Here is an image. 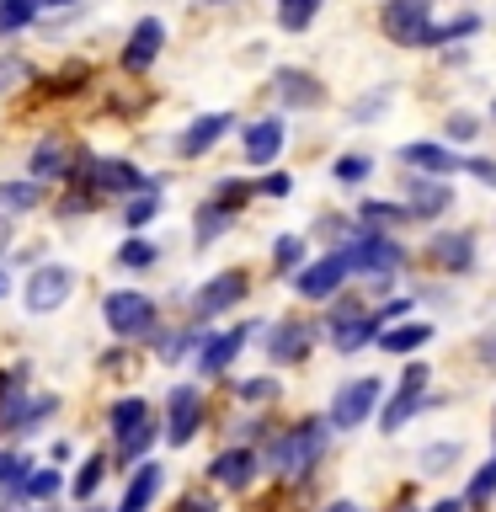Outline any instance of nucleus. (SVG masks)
I'll use <instances>...</instances> for the list:
<instances>
[{
	"label": "nucleus",
	"instance_id": "1",
	"mask_svg": "<svg viewBox=\"0 0 496 512\" xmlns=\"http://www.w3.org/2000/svg\"><path fill=\"white\" fill-rule=\"evenodd\" d=\"M326 443H331V427L315 422V416L299 427H283L278 438L267 443V470L278 480H304L320 459H326Z\"/></svg>",
	"mask_w": 496,
	"mask_h": 512
},
{
	"label": "nucleus",
	"instance_id": "2",
	"mask_svg": "<svg viewBox=\"0 0 496 512\" xmlns=\"http://www.w3.org/2000/svg\"><path fill=\"white\" fill-rule=\"evenodd\" d=\"M107 427H112V438H118V459L128 464H144V448L155 443V411H150V400L144 395H123V400H112V411H107Z\"/></svg>",
	"mask_w": 496,
	"mask_h": 512
},
{
	"label": "nucleus",
	"instance_id": "3",
	"mask_svg": "<svg viewBox=\"0 0 496 512\" xmlns=\"http://www.w3.org/2000/svg\"><path fill=\"white\" fill-rule=\"evenodd\" d=\"M379 411H384V379L363 374V379H347L342 390L331 395V406H326V427L352 432V427H368V416H379Z\"/></svg>",
	"mask_w": 496,
	"mask_h": 512
},
{
	"label": "nucleus",
	"instance_id": "4",
	"mask_svg": "<svg viewBox=\"0 0 496 512\" xmlns=\"http://www.w3.org/2000/svg\"><path fill=\"white\" fill-rule=\"evenodd\" d=\"M336 251H347L352 272H363V278H374V283H384L390 272H400V262H406L400 240H390V235H374V230H352V235H347Z\"/></svg>",
	"mask_w": 496,
	"mask_h": 512
},
{
	"label": "nucleus",
	"instance_id": "5",
	"mask_svg": "<svg viewBox=\"0 0 496 512\" xmlns=\"http://www.w3.org/2000/svg\"><path fill=\"white\" fill-rule=\"evenodd\" d=\"M379 27L395 48H427L432 32V0H384Z\"/></svg>",
	"mask_w": 496,
	"mask_h": 512
},
{
	"label": "nucleus",
	"instance_id": "6",
	"mask_svg": "<svg viewBox=\"0 0 496 512\" xmlns=\"http://www.w3.org/2000/svg\"><path fill=\"white\" fill-rule=\"evenodd\" d=\"M102 320L112 336H144L155 331V299L139 294V288H112L102 299Z\"/></svg>",
	"mask_w": 496,
	"mask_h": 512
},
{
	"label": "nucleus",
	"instance_id": "7",
	"mask_svg": "<svg viewBox=\"0 0 496 512\" xmlns=\"http://www.w3.org/2000/svg\"><path fill=\"white\" fill-rule=\"evenodd\" d=\"M70 294H75V272H70V267H59V262L32 267V272H27V283H22V304H27L32 315H54Z\"/></svg>",
	"mask_w": 496,
	"mask_h": 512
},
{
	"label": "nucleus",
	"instance_id": "8",
	"mask_svg": "<svg viewBox=\"0 0 496 512\" xmlns=\"http://www.w3.org/2000/svg\"><path fill=\"white\" fill-rule=\"evenodd\" d=\"M246 288H251L246 267H224V272H214V278L198 288V299H192V320H198V326H208L214 315L235 310V304L246 299Z\"/></svg>",
	"mask_w": 496,
	"mask_h": 512
},
{
	"label": "nucleus",
	"instance_id": "9",
	"mask_svg": "<svg viewBox=\"0 0 496 512\" xmlns=\"http://www.w3.org/2000/svg\"><path fill=\"white\" fill-rule=\"evenodd\" d=\"M427 379H432V374H427V363H411V368H406L400 390L384 400V411H379V432H400L416 411L427 406Z\"/></svg>",
	"mask_w": 496,
	"mask_h": 512
},
{
	"label": "nucleus",
	"instance_id": "10",
	"mask_svg": "<svg viewBox=\"0 0 496 512\" xmlns=\"http://www.w3.org/2000/svg\"><path fill=\"white\" fill-rule=\"evenodd\" d=\"M198 422H203V390L198 384H171V395H166V443L187 448L192 438H198Z\"/></svg>",
	"mask_w": 496,
	"mask_h": 512
},
{
	"label": "nucleus",
	"instance_id": "11",
	"mask_svg": "<svg viewBox=\"0 0 496 512\" xmlns=\"http://www.w3.org/2000/svg\"><path fill=\"white\" fill-rule=\"evenodd\" d=\"M54 411H59V395H27L22 384H16L11 395H0V438H6V432H32Z\"/></svg>",
	"mask_w": 496,
	"mask_h": 512
},
{
	"label": "nucleus",
	"instance_id": "12",
	"mask_svg": "<svg viewBox=\"0 0 496 512\" xmlns=\"http://www.w3.org/2000/svg\"><path fill=\"white\" fill-rule=\"evenodd\" d=\"M347 278H352L347 251H326V256H315V262L299 272L294 288H299V299H336V288H342Z\"/></svg>",
	"mask_w": 496,
	"mask_h": 512
},
{
	"label": "nucleus",
	"instance_id": "13",
	"mask_svg": "<svg viewBox=\"0 0 496 512\" xmlns=\"http://www.w3.org/2000/svg\"><path fill=\"white\" fill-rule=\"evenodd\" d=\"M395 155L411 176H432V182H448L454 171H464V160L448 150V144H432V139H411V144H400Z\"/></svg>",
	"mask_w": 496,
	"mask_h": 512
},
{
	"label": "nucleus",
	"instance_id": "14",
	"mask_svg": "<svg viewBox=\"0 0 496 512\" xmlns=\"http://www.w3.org/2000/svg\"><path fill=\"white\" fill-rule=\"evenodd\" d=\"M283 144H288V123L283 118H256L240 128V155H246V166H272V160L283 155Z\"/></svg>",
	"mask_w": 496,
	"mask_h": 512
},
{
	"label": "nucleus",
	"instance_id": "15",
	"mask_svg": "<svg viewBox=\"0 0 496 512\" xmlns=\"http://www.w3.org/2000/svg\"><path fill=\"white\" fill-rule=\"evenodd\" d=\"M160 48H166V22H160V16H139L134 32H128V48H123V70L144 75L160 59Z\"/></svg>",
	"mask_w": 496,
	"mask_h": 512
},
{
	"label": "nucleus",
	"instance_id": "16",
	"mask_svg": "<svg viewBox=\"0 0 496 512\" xmlns=\"http://www.w3.org/2000/svg\"><path fill=\"white\" fill-rule=\"evenodd\" d=\"M368 342L379 347V310H358V315L336 310V315H331V347L342 352V358H352V352H363Z\"/></svg>",
	"mask_w": 496,
	"mask_h": 512
},
{
	"label": "nucleus",
	"instance_id": "17",
	"mask_svg": "<svg viewBox=\"0 0 496 512\" xmlns=\"http://www.w3.org/2000/svg\"><path fill=\"white\" fill-rule=\"evenodd\" d=\"M272 96L283 102V112H288V107H294V112H310V107L326 102V86H320L310 70H294V64H283V70L272 75Z\"/></svg>",
	"mask_w": 496,
	"mask_h": 512
},
{
	"label": "nucleus",
	"instance_id": "18",
	"mask_svg": "<svg viewBox=\"0 0 496 512\" xmlns=\"http://www.w3.org/2000/svg\"><path fill=\"white\" fill-rule=\"evenodd\" d=\"M251 331L256 326H235V331H219V336H208V342L192 352V358H198V374L203 379H214V374H224V368H230L235 358H240V347L251 342Z\"/></svg>",
	"mask_w": 496,
	"mask_h": 512
},
{
	"label": "nucleus",
	"instance_id": "19",
	"mask_svg": "<svg viewBox=\"0 0 496 512\" xmlns=\"http://www.w3.org/2000/svg\"><path fill=\"white\" fill-rule=\"evenodd\" d=\"M230 128H235L230 112H203V118H192L182 134H176V155H187V160L192 155H208L224 134H230Z\"/></svg>",
	"mask_w": 496,
	"mask_h": 512
},
{
	"label": "nucleus",
	"instance_id": "20",
	"mask_svg": "<svg viewBox=\"0 0 496 512\" xmlns=\"http://www.w3.org/2000/svg\"><path fill=\"white\" fill-rule=\"evenodd\" d=\"M160 486H166V464H160V459L134 464V475H128V486H123L118 512H150L155 496H160Z\"/></svg>",
	"mask_w": 496,
	"mask_h": 512
},
{
	"label": "nucleus",
	"instance_id": "21",
	"mask_svg": "<svg viewBox=\"0 0 496 512\" xmlns=\"http://www.w3.org/2000/svg\"><path fill=\"white\" fill-rule=\"evenodd\" d=\"M454 208V192H448V182H432V176H411L406 171V214L411 219H438Z\"/></svg>",
	"mask_w": 496,
	"mask_h": 512
},
{
	"label": "nucleus",
	"instance_id": "22",
	"mask_svg": "<svg viewBox=\"0 0 496 512\" xmlns=\"http://www.w3.org/2000/svg\"><path fill=\"white\" fill-rule=\"evenodd\" d=\"M256 470H262V454H256V448H224V454L208 464L214 486H224V491H246L256 480Z\"/></svg>",
	"mask_w": 496,
	"mask_h": 512
},
{
	"label": "nucleus",
	"instance_id": "23",
	"mask_svg": "<svg viewBox=\"0 0 496 512\" xmlns=\"http://www.w3.org/2000/svg\"><path fill=\"white\" fill-rule=\"evenodd\" d=\"M427 256H432V267H443V272H470L475 267V235L470 230H443V235L427 240Z\"/></svg>",
	"mask_w": 496,
	"mask_h": 512
},
{
	"label": "nucleus",
	"instance_id": "24",
	"mask_svg": "<svg viewBox=\"0 0 496 512\" xmlns=\"http://www.w3.org/2000/svg\"><path fill=\"white\" fill-rule=\"evenodd\" d=\"M267 336H272V342H267V358H272V363H299L304 352H310V336H315V331L304 326V320H278Z\"/></svg>",
	"mask_w": 496,
	"mask_h": 512
},
{
	"label": "nucleus",
	"instance_id": "25",
	"mask_svg": "<svg viewBox=\"0 0 496 512\" xmlns=\"http://www.w3.org/2000/svg\"><path fill=\"white\" fill-rule=\"evenodd\" d=\"M96 187L102 192H134V198L139 192H155V182L134 166V160H96Z\"/></svg>",
	"mask_w": 496,
	"mask_h": 512
},
{
	"label": "nucleus",
	"instance_id": "26",
	"mask_svg": "<svg viewBox=\"0 0 496 512\" xmlns=\"http://www.w3.org/2000/svg\"><path fill=\"white\" fill-rule=\"evenodd\" d=\"M27 171H32V182H48V176H70V144H64L59 134H43L38 150H32V160H27Z\"/></svg>",
	"mask_w": 496,
	"mask_h": 512
},
{
	"label": "nucleus",
	"instance_id": "27",
	"mask_svg": "<svg viewBox=\"0 0 496 512\" xmlns=\"http://www.w3.org/2000/svg\"><path fill=\"white\" fill-rule=\"evenodd\" d=\"M230 224H235V208H224V203H214V198H208L203 208H198V219H192V246H214V240L224 235V230H230Z\"/></svg>",
	"mask_w": 496,
	"mask_h": 512
},
{
	"label": "nucleus",
	"instance_id": "28",
	"mask_svg": "<svg viewBox=\"0 0 496 512\" xmlns=\"http://www.w3.org/2000/svg\"><path fill=\"white\" fill-rule=\"evenodd\" d=\"M427 342H432V326H427V320H411V326L379 331V347H384V352H395V358H411V352H422Z\"/></svg>",
	"mask_w": 496,
	"mask_h": 512
},
{
	"label": "nucleus",
	"instance_id": "29",
	"mask_svg": "<svg viewBox=\"0 0 496 512\" xmlns=\"http://www.w3.org/2000/svg\"><path fill=\"white\" fill-rule=\"evenodd\" d=\"M64 491V475L54 470V464H32V475L16 486L11 502H48V496H59Z\"/></svg>",
	"mask_w": 496,
	"mask_h": 512
},
{
	"label": "nucleus",
	"instance_id": "30",
	"mask_svg": "<svg viewBox=\"0 0 496 512\" xmlns=\"http://www.w3.org/2000/svg\"><path fill=\"white\" fill-rule=\"evenodd\" d=\"M43 203V182H32V176H22V182H0V214H32V208Z\"/></svg>",
	"mask_w": 496,
	"mask_h": 512
},
{
	"label": "nucleus",
	"instance_id": "31",
	"mask_svg": "<svg viewBox=\"0 0 496 512\" xmlns=\"http://www.w3.org/2000/svg\"><path fill=\"white\" fill-rule=\"evenodd\" d=\"M411 214H406V203H379V198H368L363 208H358V230H374V235H384L390 224H406Z\"/></svg>",
	"mask_w": 496,
	"mask_h": 512
},
{
	"label": "nucleus",
	"instance_id": "32",
	"mask_svg": "<svg viewBox=\"0 0 496 512\" xmlns=\"http://www.w3.org/2000/svg\"><path fill=\"white\" fill-rule=\"evenodd\" d=\"M112 262H118L123 272H150V267L160 262V246H155V240H144V235H128Z\"/></svg>",
	"mask_w": 496,
	"mask_h": 512
},
{
	"label": "nucleus",
	"instance_id": "33",
	"mask_svg": "<svg viewBox=\"0 0 496 512\" xmlns=\"http://www.w3.org/2000/svg\"><path fill=\"white\" fill-rule=\"evenodd\" d=\"M491 502H496V454L480 464V470L470 475V486H464V507H470V512L491 507Z\"/></svg>",
	"mask_w": 496,
	"mask_h": 512
},
{
	"label": "nucleus",
	"instance_id": "34",
	"mask_svg": "<svg viewBox=\"0 0 496 512\" xmlns=\"http://www.w3.org/2000/svg\"><path fill=\"white\" fill-rule=\"evenodd\" d=\"M272 272L299 278V272H304V235H278V240H272Z\"/></svg>",
	"mask_w": 496,
	"mask_h": 512
},
{
	"label": "nucleus",
	"instance_id": "35",
	"mask_svg": "<svg viewBox=\"0 0 496 512\" xmlns=\"http://www.w3.org/2000/svg\"><path fill=\"white\" fill-rule=\"evenodd\" d=\"M107 480V454H91L86 464H80V475L70 480V491H75V502H91L96 486Z\"/></svg>",
	"mask_w": 496,
	"mask_h": 512
},
{
	"label": "nucleus",
	"instance_id": "36",
	"mask_svg": "<svg viewBox=\"0 0 496 512\" xmlns=\"http://www.w3.org/2000/svg\"><path fill=\"white\" fill-rule=\"evenodd\" d=\"M331 176L342 187H358V182H368L374 176V155H336L331 160Z\"/></svg>",
	"mask_w": 496,
	"mask_h": 512
},
{
	"label": "nucleus",
	"instance_id": "37",
	"mask_svg": "<svg viewBox=\"0 0 496 512\" xmlns=\"http://www.w3.org/2000/svg\"><path fill=\"white\" fill-rule=\"evenodd\" d=\"M470 32H480V16H475V11L454 16V22H432V32H427V48H438V43H454V38H470Z\"/></svg>",
	"mask_w": 496,
	"mask_h": 512
},
{
	"label": "nucleus",
	"instance_id": "38",
	"mask_svg": "<svg viewBox=\"0 0 496 512\" xmlns=\"http://www.w3.org/2000/svg\"><path fill=\"white\" fill-rule=\"evenodd\" d=\"M38 16V0H0V38L27 32V22Z\"/></svg>",
	"mask_w": 496,
	"mask_h": 512
},
{
	"label": "nucleus",
	"instance_id": "39",
	"mask_svg": "<svg viewBox=\"0 0 496 512\" xmlns=\"http://www.w3.org/2000/svg\"><path fill=\"white\" fill-rule=\"evenodd\" d=\"M155 214H160V187L155 192H139V198H128V208H123V224L128 230H144V224H155Z\"/></svg>",
	"mask_w": 496,
	"mask_h": 512
},
{
	"label": "nucleus",
	"instance_id": "40",
	"mask_svg": "<svg viewBox=\"0 0 496 512\" xmlns=\"http://www.w3.org/2000/svg\"><path fill=\"white\" fill-rule=\"evenodd\" d=\"M315 11H320V0H278V22L283 32H304L315 22Z\"/></svg>",
	"mask_w": 496,
	"mask_h": 512
},
{
	"label": "nucleus",
	"instance_id": "41",
	"mask_svg": "<svg viewBox=\"0 0 496 512\" xmlns=\"http://www.w3.org/2000/svg\"><path fill=\"white\" fill-rule=\"evenodd\" d=\"M459 459H464L459 438H454V443H432V448H422V470H427V475H448Z\"/></svg>",
	"mask_w": 496,
	"mask_h": 512
},
{
	"label": "nucleus",
	"instance_id": "42",
	"mask_svg": "<svg viewBox=\"0 0 496 512\" xmlns=\"http://www.w3.org/2000/svg\"><path fill=\"white\" fill-rule=\"evenodd\" d=\"M27 475H32V459L6 454V448H0V491H11V496H16V486H22Z\"/></svg>",
	"mask_w": 496,
	"mask_h": 512
},
{
	"label": "nucleus",
	"instance_id": "43",
	"mask_svg": "<svg viewBox=\"0 0 496 512\" xmlns=\"http://www.w3.org/2000/svg\"><path fill=\"white\" fill-rule=\"evenodd\" d=\"M475 134H480L475 112H448V123H443V139H448V144H470Z\"/></svg>",
	"mask_w": 496,
	"mask_h": 512
},
{
	"label": "nucleus",
	"instance_id": "44",
	"mask_svg": "<svg viewBox=\"0 0 496 512\" xmlns=\"http://www.w3.org/2000/svg\"><path fill=\"white\" fill-rule=\"evenodd\" d=\"M246 198H251V187L240 182V176H230V182H219V187H214V203L235 208V214H240V203H246Z\"/></svg>",
	"mask_w": 496,
	"mask_h": 512
},
{
	"label": "nucleus",
	"instance_id": "45",
	"mask_svg": "<svg viewBox=\"0 0 496 512\" xmlns=\"http://www.w3.org/2000/svg\"><path fill=\"white\" fill-rule=\"evenodd\" d=\"M235 395L240 400H272V395H278V384H272V379H240Z\"/></svg>",
	"mask_w": 496,
	"mask_h": 512
},
{
	"label": "nucleus",
	"instance_id": "46",
	"mask_svg": "<svg viewBox=\"0 0 496 512\" xmlns=\"http://www.w3.org/2000/svg\"><path fill=\"white\" fill-rule=\"evenodd\" d=\"M384 102H390V91H379V96H363V102H352V123H363V118H374V112H384Z\"/></svg>",
	"mask_w": 496,
	"mask_h": 512
},
{
	"label": "nucleus",
	"instance_id": "47",
	"mask_svg": "<svg viewBox=\"0 0 496 512\" xmlns=\"http://www.w3.org/2000/svg\"><path fill=\"white\" fill-rule=\"evenodd\" d=\"M262 192H267V198H288V192H294V176L272 171V176H262Z\"/></svg>",
	"mask_w": 496,
	"mask_h": 512
},
{
	"label": "nucleus",
	"instance_id": "48",
	"mask_svg": "<svg viewBox=\"0 0 496 512\" xmlns=\"http://www.w3.org/2000/svg\"><path fill=\"white\" fill-rule=\"evenodd\" d=\"M464 171H470L475 182H486V187H496V160H486V155H475V160H464Z\"/></svg>",
	"mask_w": 496,
	"mask_h": 512
},
{
	"label": "nucleus",
	"instance_id": "49",
	"mask_svg": "<svg viewBox=\"0 0 496 512\" xmlns=\"http://www.w3.org/2000/svg\"><path fill=\"white\" fill-rule=\"evenodd\" d=\"M11 80H27V64L22 59H0V91H6Z\"/></svg>",
	"mask_w": 496,
	"mask_h": 512
},
{
	"label": "nucleus",
	"instance_id": "50",
	"mask_svg": "<svg viewBox=\"0 0 496 512\" xmlns=\"http://www.w3.org/2000/svg\"><path fill=\"white\" fill-rule=\"evenodd\" d=\"M475 358L486 363V368H496V331H486L480 336V347H475Z\"/></svg>",
	"mask_w": 496,
	"mask_h": 512
},
{
	"label": "nucleus",
	"instance_id": "51",
	"mask_svg": "<svg viewBox=\"0 0 496 512\" xmlns=\"http://www.w3.org/2000/svg\"><path fill=\"white\" fill-rule=\"evenodd\" d=\"M176 512H219L214 502H208V496H187V502L182 507H176Z\"/></svg>",
	"mask_w": 496,
	"mask_h": 512
},
{
	"label": "nucleus",
	"instance_id": "52",
	"mask_svg": "<svg viewBox=\"0 0 496 512\" xmlns=\"http://www.w3.org/2000/svg\"><path fill=\"white\" fill-rule=\"evenodd\" d=\"M11 240H16V224H11L6 214H0V256H6V251H11Z\"/></svg>",
	"mask_w": 496,
	"mask_h": 512
},
{
	"label": "nucleus",
	"instance_id": "53",
	"mask_svg": "<svg viewBox=\"0 0 496 512\" xmlns=\"http://www.w3.org/2000/svg\"><path fill=\"white\" fill-rule=\"evenodd\" d=\"M320 512H358V502H347V496H336V502H326Z\"/></svg>",
	"mask_w": 496,
	"mask_h": 512
},
{
	"label": "nucleus",
	"instance_id": "54",
	"mask_svg": "<svg viewBox=\"0 0 496 512\" xmlns=\"http://www.w3.org/2000/svg\"><path fill=\"white\" fill-rule=\"evenodd\" d=\"M427 512H464V496H448V502H438V507H427Z\"/></svg>",
	"mask_w": 496,
	"mask_h": 512
},
{
	"label": "nucleus",
	"instance_id": "55",
	"mask_svg": "<svg viewBox=\"0 0 496 512\" xmlns=\"http://www.w3.org/2000/svg\"><path fill=\"white\" fill-rule=\"evenodd\" d=\"M43 6H48V11H59V6H75V0H38V11H43Z\"/></svg>",
	"mask_w": 496,
	"mask_h": 512
},
{
	"label": "nucleus",
	"instance_id": "56",
	"mask_svg": "<svg viewBox=\"0 0 496 512\" xmlns=\"http://www.w3.org/2000/svg\"><path fill=\"white\" fill-rule=\"evenodd\" d=\"M11 294V278H6V272H0V299H6Z\"/></svg>",
	"mask_w": 496,
	"mask_h": 512
},
{
	"label": "nucleus",
	"instance_id": "57",
	"mask_svg": "<svg viewBox=\"0 0 496 512\" xmlns=\"http://www.w3.org/2000/svg\"><path fill=\"white\" fill-rule=\"evenodd\" d=\"M491 443H496V411H491Z\"/></svg>",
	"mask_w": 496,
	"mask_h": 512
},
{
	"label": "nucleus",
	"instance_id": "58",
	"mask_svg": "<svg viewBox=\"0 0 496 512\" xmlns=\"http://www.w3.org/2000/svg\"><path fill=\"white\" fill-rule=\"evenodd\" d=\"M208 6H219V0H208Z\"/></svg>",
	"mask_w": 496,
	"mask_h": 512
},
{
	"label": "nucleus",
	"instance_id": "59",
	"mask_svg": "<svg viewBox=\"0 0 496 512\" xmlns=\"http://www.w3.org/2000/svg\"><path fill=\"white\" fill-rule=\"evenodd\" d=\"M491 118H496V107H491Z\"/></svg>",
	"mask_w": 496,
	"mask_h": 512
},
{
	"label": "nucleus",
	"instance_id": "60",
	"mask_svg": "<svg viewBox=\"0 0 496 512\" xmlns=\"http://www.w3.org/2000/svg\"><path fill=\"white\" fill-rule=\"evenodd\" d=\"M86 512H96V507H86Z\"/></svg>",
	"mask_w": 496,
	"mask_h": 512
}]
</instances>
